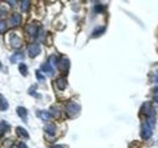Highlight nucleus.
I'll use <instances>...</instances> for the list:
<instances>
[{"label":"nucleus","mask_w":158,"mask_h":148,"mask_svg":"<svg viewBox=\"0 0 158 148\" xmlns=\"http://www.w3.org/2000/svg\"><path fill=\"white\" fill-rule=\"evenodd\" d=\"M80 112V105H78L77 102H68L66 105V114L69 118H74L77 117Z\"/></svg>","instance_id":"f257e3e1"},{"label":"nucleus","mask_w":158,"mask_h":148,"mask_svg":"<svg viewBox=\"0 0 158 148\" xmlns=\"http://www.w3.org/2000/svg\"><path fill=\"white\" fill-rule=\"evenodd\" d=\"M141 112H142L148 119H155V117H156V111H155V108L152 107V105H151L150 102H145V103L142 105Z\"/></svg>","instance_id":"f03ea898"},{"label":"nucleus","mask_w":158,"mask_h":148,"mask_svg":"<svg viewBox=\"0 0 158 148\" xmlns=\"http://www.w3.org/2000/svg\"><path fill=\"white\" fill-rule=\"evenodd\" d=\"M39 27H40L39 23H37V22L29 23V24H27V27H26V32H27L31 37H37V35H38Z\"/></svg>","instance_id":"7ed1b4c3"},{"label":"nucleus","mask_w":158,"mask_h":148,"mask_svg":"<svg viewBox=\"0 0 158 148\" xmlns=\"http://www.w3.org/2000/svg\"><path fill=\"white\" fill-rule=\"evenodd\" d=\"M40 51H41V47H40L39 44H31L29 46H28V54L31 57H35V56H38L40 54Z\"/></svg>","instance_id":"20e7f679"},{"label":"nucleus","mask_w":158,"mask_h":148,"mask_svg":"<svg viewBox=\"0 0 158 148\" xmlns=\"http://www.w3.org/2000/svg\"><path fill=\"white\" fill-rule=\"evenodd\" d=\"M10 44H11L12 47H15V49H20L21 46H22V44H23V41H22V39H21L19 35L12 34V35L10 37Z\"/></svg>","instance_id":"39448f33"},{"label":"nucleus","mask_w":158,"mask_h":148,"mask_svg":"<svg viewBox=\"0 0 158 148\" xmlns=\"http://www.w3.org/2000/svg\"><path fill=\"white\" fill-rule=\"evenodd\" d=\"M57 67H59V69L61 72H67L68 68H69V60L66 58V57H62L59 61V63H57Z\"/></svg>","instance_id":"423d86ee"},{"label":"nucleus","mask_w":158,"mask_h":148,"mask_svg":"<svg viewBox=\"0 0 158 148\" xmlns=\"http://www.w3.org/2000/svg\"><path fill=\"white\" fill-rule=\"evenodd\" d=\"M151 135H152V129L145 123V124L142 125V128H141V137H142L143 140H148V138L151 137Z\"/></svg>","instance_id":"0eeeda50"},{"label":"nucleus","mask_w":158,"mask_h":148,"mask_svg":"<svg viewBox=\"0 0 158 148\" xmlns=\"http://www.w3.org/2000/svg\"><path fill=\"white\" fill-rule=\"evenodd\" d=\"M21 21H22L21 15L17 14V12H15V14H12V16L10 17V24H11L12 27H17V26L21 24Z\"/></svg>","instance_id":"6e6552de"},{"label":"nucleus","mask_w":158,"mask_h":148,"mask_svg":"<svg viewBox=\"0 0 158 148\" xmlns=\"http://www.w3.org/2000/svg\"><path fill=\"white\" fill-rule=\"evenodd\" d=\"M55 84H56V88H57L59 90H64V89L67 88V79L63 78V76L57 78L56 81H55Z\"/></svg>","instance_id":"1a4fd4ad"},{"label":"nucleus","mask_w":158,"mask_h":148,"mask_svg":"<svg viewBox=\"0 0 158 148\" xmlns=\"http://www.w3.org/2000/svg\"><path fill=\"white\" fill-rule=\"evenodd\" d=\"M41 71L45 72V73H48L49 75H52V74H54V68L51 67V63H50V62L43 63V64H41Z\"/></svg>","instance_id":"9d476101"},{"label":"nucleus","mask_w":158,"mask_h":148,"mask_svg":"<svg viewBox=\"0 0 158 148\" xmlns=\"http://www.w3.org/2000/svg\"><path fill=\"white\" fill-rule=\"evenodd\" d=\"M44 130H45V132H46L48 135H51V136H52V135H55V132H56V126H55V124L49 123V124L45 125Z\"/></svg>","instance_id":"9b49d317"},{"label":"nucleus","mask_w":158,"mask_h":148,"mask_svg":"<svg viewBox=\"0 0 158 148\" xmlns=\"http://www.w3.org/2000/svg\"><path fill=\"white\" fill-rule=\"evenodd\" d=\"M22 60H24V54H22V52H17L10 57V61L12 63H17L19 61H22Z\"/></svg>","instance_id":"f8f14e48"},{"label":"nucleus","mask_w":158,"mask_h":148,"mask_svg":"<svg viewBox=\"0 0 158 148\" xmlns=\"http://www.w3.org/2000/svg\"><path fill=\"white\" fill-rule=\"evenodd\" d=\"M9 108V103L6 101V98L0 93V111H6Z\"/></svg>","instance_id":"ddd939ff"},{"label":"nucleus","mask_w":158,"mask_h":148,"mask_svg":"<svg viewBox=\"0 0 158 148\" xmlns=\"http://www.w3.org/2000/svg\"><path fill=\"white\" fill-rule=\"evenodd\" d=\"M17 114L22 120H24V121L27 120V109L24 107H19L17 108Z\"/></svg>","instance_id":"4468645a"},{"label":"nucleus","mask_w":158,"mask_h":148,"mask_svg":"<svg viewBox=\"0 0 158 148\" xmlns=\"http://www.w3.org/2000/svg\"><path fill=\"white\" fill-rule=\"evenodd\" d=\"M38 117L43 120H49L51 118V114L48 111H38Z\"/></svg>","instance_id":"2eb2a0df"},{"label":"nucleus","mask_w":158,"mask_h":148,"mask_svg":"<svg viewBox=\"0 0 158 148\" xmlns=\"http://www.w3.org/2000/svg\"><path fill=\"white\" fill-rule=\"evenodd\" d=\"M10 130V125L5 121H0V135H4L6 134L7 131Z\"/></svg>","instance_id":"dca6fc26"},{"label":"nucleus","mask_w":158,"mask_h":148,"mask_svg":"<svg viewBox=\"0 0 158 148\" xmlns=\"http://www.w3.org/2000/svg\"><path fill=\"white\" fill-rule=\"evenodd\" d=\"M16 131H17V135L21 136V137H24V138H28V137H29V134L27 132V130L21 128V126H19V128L16 129Z\"/></svg>","instance_id":"f3484780"},{"label":"nucleus","mask_w":158,"mask_h":148,"mask_svg":"<svg viewBox=\"0 0 158 148\" xmlns=\"http://www.w3.org/2000/svg\"><path fill=\"white\" fill-rule=\"evenodd\" d=\"M7 31V23L4 19H0V34H4Z\"/></svg>","instance_id":"a211bd4d"},{"label":"nucleus","mask_w":158,"mask_h":148,"mask_svg":"<svg viewBox=\"0 0 158 148\" xmlns=\"http://www.w3.org/2000/svg\"><path fill=\"white\" fill-rule=\"evenodd\" d=\"M105 32V27H101V28H98V29H95L94 32H93V34H91V37L93 38H96V37H100L102 33Z\"/></svg>","instance_id":"6ab92c4d"},{"label":"nucleus","mask_w":158,"mask_h":148,"mask_svg":"<svg viewBox=\"0 0 158 148\" xmlns=\"http://www.w3.org/2000/svg\"><path fill=\"white\" fill-rule=\"evenodd\" d=\"M20 72L22 75H27V73H28V69H27V66L24 64V63H21L20 64Z\"/></svg>","instance_id":"aec40b11"},{"label":"nucleus","mask_w":158,"mask_h":148,"mask_svg":"<svg viewBox=\"0 0 158 148\" xmlns=\"http://www.w3.org/2000/svg\"><path fill=\"white\" fill-rule=\"evenodd\" d=\"M29 6H31V2H29V1H27V0H26V1H22V6H21V7H22V10H23L24 12H27V11L29 10Z\"/></svg>","instance_id":"412c9836"},{"label":"nucleus","mask_w":158,"mask_h":148,"mask_svg":"<svg viewBox=\"0 0 158 148\" xmlns=\"http://www.w3.org/2000/svg\"><path fill=\"white\" fill-rule=\"evenodd\" d=\"M51 111H52V113H50V114H51V117H55V118L60 117V108L52 107V108H51Z\"/></svg>","instance_id":"4be33fe9"},{"label":"nucleus","mask_w":158,"mask_h":148,"mask_svg":"<svg viewBox=\"0 0 158 148\" xmlns=\"http://www.w3.org/2000/svg\"><path fill=\"white\" fill-rule=\"evenodd\" d=\"M35 75H37L38 80H40V81H44V80H45V76L41 74V72H40V71H37V72H35Z\"/></svg>","instance_id":"5701e85b"},{"label":"nucleus","mask_w":158,"mask_h":148,"mask_svg":"<svg viewBox=\"0 0 158 148\" xmlns=\"http://www.w3.org/2000/svg\"><path fill=\"white\" fill-rule=\"evenodd\" d=\"M102 11H103V6L101 4L95 5V12H102Z\"/></svg>","instance_id":"b1692460"},{"label":"nucleus","mask_w":158,"mask_h":148,"mask_svg":"<svg viewBox=\"0 0 158 148\" xmlns=\"http://www.w3.org/2000/svg\"><path fill=\"white\" fill-rule=\"evenodd\" d=\"M7 11H6V9L5 7H0V17H2V16H5V14H6Z\"/></svg>","instance_id":"393cba45"},{"label":"nucleus","mask_w":158,"mask_h":148,"mask_svg":"<svg viewBox=\"0 0 158 148\" xmlns=\"http://www.w3.org/2000/svg\"><path fill=\"white\" fill-rule=\"evenodd\" d=\"M17 148H28V147H27L23 142H20V143H19V146H17Z\"/></svg>","instance_id":"a878e982"},{"label":"nucleus","mask_w":158,"mask_h":148,"mask_svg":"<svg viewBox=\"0 0 158 148\" xmlns=\"http://www.w3.org/2000/svg\"><path fill=\"white\" fill-rule=\"evenodd\" d=\"M9 4H11V6H14V4H16V1H7Z\"/></svg>","instance_id":"bb28decb"},{"label":"nucleus","mask_w":158,"mask_h":148,"mask_svg":"<svg viewBox=\"0 0 158 148\" xmlns=\"http://www.w3.org/2000/svg\"><path fill=\"white\" fill-rule=\"evenodd\" d=\"M51 148H63V146H54V147H51Z\"/></svg>","instance_id":"cd10ccee"},{"label":"nucleus","mask_w":158,"mask_h":148,"mask_svg":"<svg viewBox=\"0 0 158 148\" xmlns=\"http://www.w3.org/2000/svg\"><path fill=\"white\" fill-rule=\"evenodd\" d=\"M155 101H156V102H158V96H156V97H155Z\"/></svg>","instance_id":"c85d7f7f"},{"label":"nucleus","mask_w":158,"mask_h":148,"mask_svg":"<svg viewBox=\"0 0 158 148\" xmlns=\"http://www.w3.org/2000/svg\"><path fill=\"white\" fill-rule=\"evenodd\" d=\"M153 91H156V92H158V88H155V90Z\"/></svg>","instance_id":"c756f323"},{"label":"nucleus","mask_w":158,"mask_h":148,"mask_svg":"<svg viewBox=\"0 0 158 148\" xmlns=\"http://www.w3.org/2000/svg\"><path fill=\"white\" fill-rule=\"evenodd\" d=\"M0 69H1V63H0Z\"/></svg>","instance_id":"7c9ffc66"},{"label":"nucleus","mask_w":158,"mask_h":148,"mask_svg":"<svg viewBox=\"0 0 158 148\" xmlns=\"http://www.w3.org/2000/svg\"><path fill=\"white\" fill-rule=\"evenodd\" d=\"M157 79H158V78H157Z\"/></svg>","instance_id":"2f4dec72"}]
</instances>
